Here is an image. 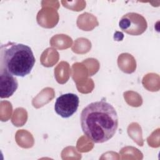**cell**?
Instances as JSON below:
<instances>
[{
	"mask_svg": "<svg viewBox=\"0 0 160 160\" xmlns=\"http://www.w3.org/2000/svg\"><path fill=\"white\" fill-rule=\"evenodd\" d=\"M80 121L82 132L95 143H103L111 139L118 127L115 108L104 100L87 105L81 111Z\"/></svg>",
	"mask_w": 160,
	"mask_h": 160,
	"instance_id": "cell-1",
	"label": "cell"
},
{
	"mask_svg": "<svg viewBox=\"0 0 160 160\" xmlns=\"http://www.w3.org/2000/svg\"><path fill=\"white\" fill-rule=\"evenodd\" d=\"M0 54V69L14 76L25 77L35 64L31 48L24 44L9 42L1 45Z\"/></svg>",
	"mask_w": 160,
	"mask_h": 160,
	"instance_id": "cell-2",
	"label": "cell"
},
{
	"mask_svg": "<svg viewBox=\"0 0 160 160\" xmlns=\"http://www.w3.org/2000/svg\"><path fill=\"white\" fill-rule=\"evenodd\" d=\"M119 26L126 33L132 36H139L145 32L148 28L146 19L136 12H128L122 16Z\"/></svg>",
	"mask_w": 160,
	"mask_h": 160,
	"instance_id": "cell-3",
	"label": "cell"
},
{
	"mask_svg": "<svg viewBox=\"0 0 160 160\" xmlns=\"http://www.w3.org/2000/svg\"><path fill=\"white\" fill-rule=\"evenodd\" d=\"M79 97L74 93H66L59 96L54 104L55 112L63 118H68L77 111Z\"/></svg>",
	"mask_w": 160,
	"mask_h": 160,
	"instance_id": "cell-4",
	"label": "cell"
},
{
	"mask_svg": "<svg viewBox=\"0 0 160 160\" xmlns=\"http://www.w3.org/2000/svg\"><path fill=\"white\" fill-rule=\"evenodd\" d=\"M18 82L15 76L6 70L0 69V97L8 98L16 91Z\"/></svg>",
	"mask_w": 160,
	"mask_h": 160,
	"instance_id": "cell-5",
	"label": "cell"
}]
</instances>
